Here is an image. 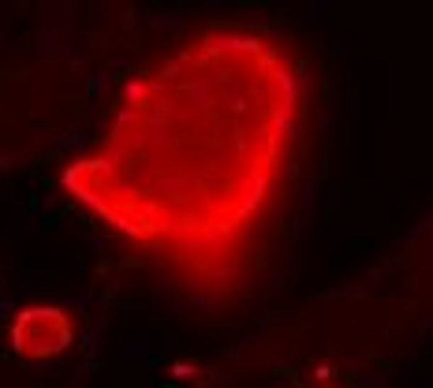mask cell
<instances>
[{"label": "cell", "mask_w": 433, "mask_h": 388, "mask_svg": "<svg viewBox=\"0 0 433 388\" xmlns=\"http://www.w3.org/2000/svg\"><path fill=\"white\" fill-rule=\"evenodd\" d=\"M302 79L284 45L213 26L138 75L64 187L112 232L183 265L239 254L292 168Z\"/></svg>", "instance_id": "6da1fadb"}, {"label": "cell", "mask_w": 433, "mask_h": 388, "mask_svg": "<svg viewBox=\"0 0 433 388\" xmlns=\"http://www.w3.org/2000/svg\"><path fill=\"white\" fill-rule=\"evenodd\" d=\"M11 340H16V351L26 358H53L71 343V321L53 306H38L19 314Z\"/></svg>", "instance_id": "7a4b0ae2"}]
</instances>
